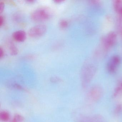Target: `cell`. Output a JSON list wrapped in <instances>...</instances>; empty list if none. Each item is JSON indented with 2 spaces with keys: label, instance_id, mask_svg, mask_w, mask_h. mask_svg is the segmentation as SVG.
I'll return each instance as SVG.
<instances>
[{
  "label": "cell",
  "instance_id": "6da1fadb",
  "mask_svg": "<svg viewBox=\"0 0 122 122\" xmlns=\"http://www.w3.org/2000/svg\"><path fill=\"white\" fill-rule=\"evenodd\" d=\"M51 10L47 8H41L35 10L31 14V19L35 22L45 21L52 16Z\"/></svg>",
  "mask_w": 122,
  "mask_h": 122
},
{
  "label": "cell",
  "instance_id": "7a4b0ae2",
  "mask_svg": "<svg viewBox=\"0 0 122 122\" xmlns=\"http://www.w3.org/2000/svg\"><path fill=\"white\" fill-rule=\"evenodd\" d=\"M47 30V27L43 24L37 25L31 27L28 31V35L32 38H37L44 35Z\"/></svg>",
  "mask_w": 122,
  "mask_h": 122
},
{
  "label": "cell",
  "instance_id": "3957f363",
  "mask_svg": "<svg viewBox=\"0 0 122 122\" xmlns=\"http://www.w3.org/2000/svg\"><path fill=\"white\" fill-rule=\"evenodd\" d=\"M121 60L118 56H114L111 58L107 64V68L110 73H113L116 71L120 63Z\"/></svg>",
  "mask_w": 122,
  "mask_h": 122
},
{
  "label": "cell",
  "instance_id": "277c9868",
  "mask_svg": "<svg viewBox=\"0 0 122 122\" xmlns=\"http://www.w3.org/2000/svg\"><path fill=\"white\" fill-rule=\"evenodd\" d=\"M117 35L114 32L108 33L103 39V44L106 48H109L113 46L117 40Z\"/></svg>",
  "mask_w": 122,
  "mask_h": 122
},
{
  "label": "cell",
  "instance_id": "5b68a950",
  "mask_svg": "<svg viewBox=\"0 0 122 122\" xmlns=\"http://www.w3.org/2000/svg\"><path fill=\"white\" fill-rule=\"evenodd\" d=\"M13 39L18 42H23L26 38V33L23 30H18L14 32L12 34Z\"/></svg>",
  "mask_w": 122,
  "mask_h": 122
},
{
  "label": "cell",
  "instance_id": "8992f818",
  "mask_svg": "<svg viewBox=\"0 0 122 122\" xmlns=\"http://www.w3.org/2000/svg\"><path fill=\"white\" fill-rule=\"evenodd\" d=\"M113 7L115 11L119 13L122 9V0H115L113 1Z\"/></svg>",
  "mask_w": 122,
  "mask_h": 122
},
{
  "label": "cell",
  "instance_id": "52a82bcc",
  "mask_svg": "<svg viewBox=\"0 0 122 122\" xmlns=\"http://www.w3.org/2000/svg\"><path fill=\"white\" fill-rule=\"evenodd\" d=\"M0 118L3 121L6 122L10 119V115L9 113L6 111H2L0 114Z\"/></svg>",
  "mask_w": 122,
  "mask_h": 122
},
{
  "label": "cell",
  "instance_id": "ba28073f",
  "mask_svg": "<svg viewBox=\"0 0 122 122\" xmlns=\"http://www.w3.org/2000/svg\"><path fill=\"white\" fill-rule=\"evenodd\" d=\"M10 50L11 55H15L18 54V49L13 44L11 43L10 44Z\"/></svg>",
  "mask_w": 122,
  "mask_h": 122
},
{
  "label": "cell",
  "instance_id": "9c48e42d",
  "mask_svg": "<svg viewBox=\"0 0 122 122\" xmlns=\"http://www.w3.org/2000/svg\"><path fill=\"white\" fill-rule=\"evenodd\" d=\"M23 118L22 116L17 114L14 116L11 122H23Z\"/></svg>",
  "mask_w": 122,
  "mask_h": 122
},
{
  "label": "cell",
  "instance_id": "30bf717a",
  "mask_svg": "<svg viewBox=\"0 0 122 122\" xmlns=\"http://www.w3.org/2000/svg\"><path fill=\"white\" fill-rule=\"evenodd\" d=\"M68 25V22L66 20H62L60 21L59 25L61 28H65Z\"/></svg>",
  "mask_w": 122,
  "mask_h": 122
},
{
  "label": "cell",
  "instance_id": "8fae6325",
  "mask_svg": "<svg viewBox=\"0 0 122 122\" xmlns=\"http://www.w3.org/2000/svg\"><path fill=\"white\" fill-rule=\"evenodd\" d=\"M5 8V5L4 3L0 2V12L2 13L3 12Z\"/></svg>",
  "mask_w": 122,
  "mask_h": 122
},
{
  "label": "cell",
  "instance_id": "7c38bea8",
  "mask_svg": "<svg viewBox=\"0 0 122 122\" xmlns=\"http://www.w3.org/2000/svg\"><path fill=\"white\" fill-rule=\"evenodd\" d=\"M4 22V17H3V16L1 15V16H0V26H2L3 25Z\"/></svg>",
  "mask_w": 122,
  "mask_h": 122
},
{
  "label": "cell",
  "instance_id": "4fadbf2b",
  "mask_svg": "<svg viewBox=\"0 0 122 122\" xmlns=\"http://www.w3.org/2000/svg\"><path fill=\"white\" fill-rule=\"evenodd\" d=\"M4 55V52L2 48H0V57L2 58Z\"/></svg>",
  "mask_w": 122,
  "mask_h": 122
},
{
  "label": "cell",
  "instance_id": "5bb4252c",
  "mask_svg": "<svg viewBox=\"0 0 122 122\" xmlns=\"http://www.w3.org/2000/svg\"><path fill=\"white\" fill-rule=\"evenodd\" d=\"M63 0H55L54 2L56 3H61L62 2H63Z\"/></svg>",
  "mask_w": 122,
  "mask_h": 122
},
{
  "label": "cell",
  "instance_id": "9a60e30c",
  "mask_svg": "<svg viewBox=\"0 0 122 122\" xmlns=\"http://www.w3.org/2000/svg\"><path fill=\"white\" fill-rule=\"evenodd\" d=\"M119 14H120L121 15V16L122 17V10H121L120 12L119 13Z\"/></svg>",
  "mask_w": 122,
  "mask_h": 122
}]
</instances>
